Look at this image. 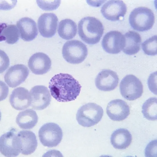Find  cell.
Returning <instances> with one entry per match:
<instances>
[{
    "label": "cell",
    "mask_w": 157,
    "mask_h": 157,
    "mask_svg": "<svg viewBox=\"0 0 157 157\" xmlns=\"http://www.w3.org/2000/svg\"><path fill=\"white\" fill-rule=\"evenodd\" d=\"M49 87L52 96L57 101L67 102L77 98L81 86L71 75L61 73L51 78Z\"/></svg>",
    "instance_id": "cell-1"
},
{
    "label": "cell",
    "mask_w": 157,
    "mask_h": 157,
    "mask_svg": "<svg viewBox=\"0 0 157 157\" xmlns=\"http://www.w3.org/2000/svg\"><path fill=\"white\" fill-rule=\"evenodd\" d=\"M78 34L80 39L89 45L98 43L104 32L103 25L98 19L86 17L80 20L78 24Z\"/></svg>",
    "instance_id": "cell-2"
},
{
    "label": "cell",
    "mask_w": 157,
    "mask_h": 157,
    "mask_svg": "<svg viewBox=\"0 0 157 157\" xmlns=\"http://www.w3.org/2000/svg\"><path fill=\"white\" fill-rule=\"evenodd\" d=\"M103 112V108L100 105L94 103H88L79 108L76 114V118L80 125L89 127L100 121Z\"/></svg>",
    "instance_id": "cell-3"
},
{
    "label": "cell",
    "mask_w": 157,
    "mask_h": 157,
    "mask_svg": "<svg viewBox=\"0 0 157 157\" xmlns=\"http://www.w3.org/2000/svg\"><path fill=\"white\" fill-rule=\"evenodd\" d=\"M129 22L132 27L139 31H144L151 29L155 21L152 11L144 7H140L134 9L129 16Z\"/></svg>",
    "instance_id": "cell-4"
},
{
    "label": "cell",
    "mask_w": 157,
    "mask_h": 157,
    "mask_svg": "<svg viewBox=\"0 0 157 157\" xmlns=\"http://www.w3.org/2000/svg\"><path fill=\"white\" fill-rule=\"evenodd\" d=\"M64 59L67 62L78 64L83 62L88 55L86 46L81 41L73 40L67 41L62 49Z\"/></svg>",
    "instance_id": "cell-5"
},
{
    "label": "cell",
    "mask_w": 157,
    "mask_h": 157,
    "mask_svg": "<svg viewBox=\"0 0 157 157\" xmlns=\"http://www.w3.org/2000/svg\"><path fill=\"white\" fill-rule=\"evenodd\" d=\"M38 135L41 144L44 146L52 148L57 146L63 137L62 130L57 124L48 122L40 128Z\"/></svg>",
    "instance_id": "cell-6"
},
{
    "label": "cell",
    "mask_w": 157,
    "mask_h": 157,
    "mask_svg": "<svg viewBox=\"0 0 157 157\" xmlns=\"http://www.w3.org/2000/svg\"><path fill=\"white\" fill-rule=\"evenodd\" d=\"M119 87L122 96L130 101L139 98L143 92V85L142 82L133 75H128L123 78L120 82Z\"/></svg>",
    "instance_id": "cell-7"
},
{
    "label": "cell",
    "mask_w": 157,
    "mask_h": 157,
    "mask_svg": "<svg viewBox=\"0 0 157 157\" xmlns=\"http://www.w3.org/2000/svg\"><path fill=\"white\" fill-rule=\"evenodd\" d=\"M18 132L14 128L3 134L0 137L1 153L8 157H16L21 153V147Z\"/></svg>",
    "instance_id": "cell-8"
},
{
    "label": "cell",
    "mask_w": 157,
    "mask_h": 157,
    "mask_svg": "<svg viewBox=\"0 0 157 157\" xmlns=\"http://www.w3.org/2000/svg\"><path fill=\"white\" fill-rule=\"evenodd\" d=\"M31 97V106L33 109L42 110L50 104L51 97L48 88L43 85H36L30 90Z\"/></svg>",
    "instance_id": "cell-9"
},
{
    "label": "cell",
    "mask_w": 157,
    "mask_h": 157,
    "mask_svg": "<svg viewBox=\"0 0 157 157\" xmlns=\"http://www.w3.org/2000/svg\"><path fill=\"white\" fill-rule=\"evenodd\" d=\"M127 7L122 0H109L102 7L101 12L103 17L107 20L115 21L119 20L126 14Z\"/></svg>",
    "instance_id": "cell-10"
},
{
    "label": "cell",
    "mask_w": 157,
    "mask_h": 157,
    "mask_svg": "<svg viewBox=\"0 0 157 157\" xmlns=\"http://www.w3.org/2000/svg\"><path fill=\"white\" fill-rule=\"evenodd\" d=\"M29 73V70L25 65H15L7 70L4 76V80L9 87L15 88L23 83Z\"/></svg>",
    "instance_id": "cell-11"
},
{
    "label": "cell",
    "mask_w": 157,
    "mask_h": 157,
    "mask_svg": "<svg viewBox=\"0 0 157 157\" xmlns=\"http://www.w3.org/2000/svg\"><path fill=\"white\" fill-rule=\"evenodd\" d=\"M124 35L118 31H112L104 36L102 41L103 49L110 54H117L122 50L124 43Z\"/></svg>",
    "instance_id": "cell-12"
},
{
    "label": "cell",
    "mask_w": 157,
    "mask_h": 157,
    "mask_svg": "<svg viewBox=\"0 0 157 157\" xmlns=\"http://www.w3.org/2000/svg\"><path fill=\"white\" fill-rule=\"evenodd\" d=\"M119 78L117 73L109 69H104L100 71L96 76L95 84L99 90L108 91L114 90L117 86Z\"/></svg>",
    "instance_id": "cell-13"
},
{
    "label": "cell",
    "mask_w": 157,
    "mask_h": 157,
    "mask_svg": "<svg viewBox=\"0 0 157 157\" xmlns=\"http://www.w3.org/2000/svg\"><path fill=\"white\" fill-rule=\"evenodd\" d=\"M58 19L53 13L42 14L38 20V27L41 35L45 38H51L56 33Z\"/></svg>",
    "instance_id": "cell-14"
},
{
    "label": "cell",
    "mask_w": 157,
    "mask_h": 157,
    "mask_svg": "<svg viewBox=\"0 0 157 157\" xmlns=\"http://www.w3.org/2000/svg\"><path fill=\"white\" fill-rule=\"evenodd\" d=\"M28 65L32 73L37 75H42L49 71L51 62L47 55L40 52L34 53L30 57Z\"/></svg>",
    "instance_id": "cell-15"
},
{
    "label": "cell",
    "mask_w": 157,
    "mask_h": 157,
    "mask_svg": "<svg viewBox=\"0 0 157 157\" xmlns=\"http://www.w3.org/2000/svg\"><path fill=\"white\" fill-rule=\"evenodd\" d=\"M106 112L111 120L121 121L126 119L130 114L129 105L124 101L120 99L112 100L107 104Z\"/></svg>",
    "instance_id": "cell-16"
},
{
    "label": "cell",
    "mask_w": 157,
    "mask_h": 157,
    "mask_svg": "<svg viewBox=\"0 0 157 157\" xmlns=\"http://www.w3.org/2000/svg\"><path fill=\"white\" fill-rule=\"evenodd\" d=\"M9 101L14 109L17 110H24L31 106V100L30 92L25 88H17L12 91Z\"/></svg>",
    "instance_id": "cell-17"
},
{
    "label": "cell",
    "mask_w": 157,
    "mask_h": 157,
    "mask_svg": "<svg viewBox=\"0 0 157 157\" xmlns=\"http://www.w3.org/2000/svg\"><path fill=\"white\" fill-rule=\"evenodd\" d=\"M16 25L20 37L24 41H31L35 39L38 34L36 23L31 18L23 17L17 22Z\"/></svg>",
    "instance_id": "cell-18"
},
{
    "label": "cell",
    "mask_w": 157,
    "mask_h": 157,
    "mask_svg": "<svg viewBox=\"0 0 157 157\" xmlns=\"http://www.w3.org/2000/svg\"><path fill=\"white\" fill-rule=\"evenodd\" d=\"M21 147V153L28 155L33 153L37 146L35 133L30 130H22L18 133Z\"/></svg>",
    "instance_id": "cell-19"
},
{
    "label": "cell",
    "mask_w": 157,
    "mask_h": 157,
    "mask_svg": "<svg viewBox=\"0 0 157 157\" xmlns=\"http://www.w3.org/2000/svg\"><path fill=\"white\" fill-rule=\"evenodd\" d=\"M124 41L122 50L126 54L132 55L136 54L140 50L141 39L138 33L130 31L124 35Z\"/></svg>",
    "instance_id": "cell-20"
},
{
    "label": "cell",
    "mask_w": 157,
    "mask_h": 157,
    "mask_svg": "<svg viewBox=\"0 0 157 157\" xmlns=\"http://www.w3.org/2000/svg\"><path fill=\"white\" fill-rule=\"evenodd\" d=\"M111 143L117 149H124L130 146L132 141L130 132L125 128H119L114 131L110 137Z\"/></svg>",
    "instance_id": "cell-21"
},
{
    "label": "cell",
    "mask_w": 157,
    "mask_h": 157,
    "mask_svg": "<svg viewBox=\"0 0 157 157\" xmlns=\"http://www.w3.org/2000/svg\"><path fill=\"white\" fill-rule=\"evenodd\" d=\"M38 117L36 112L28 109L19 112L16 118V122L19 127L24 129L33 128L38 121Z\"/></svg>",
    "instance_id": "cell-22"
},
{
    "label": "cell",
    "mask_w": 157,
    "mask_h": 157,
    "mask_svg": "<svg viewBox=\"0 0 157 157\" xmlns=\"http://www.w3.org/2000/svg\"><path fill=\"white\" fill-rule=\"evenodd\" d=\"M77 31V26L73 20L66 19L59 22L58 32L60 37L66 40L71 39L76 35Z\"/></svg>",
    "instance_id": "cell-23"
},
{
    "label": "cell",
    "mask_w": 157,
    "mask_h": 157,
    "mask_svg": "<svg viewBox=\"0 0 157 157\" xmlns=\"http://www.w3.org/2000/svg\"><path fill=\"white\" fill-rule=\"evenodd\" d=\"M1 27V40H3L9 44L17 43L19 38L20 33L16 26L14 25L3 24Z\"/></svg>",
    "instance_id": "cell-24"
},
{
    "label": "cell",
    "mask_w": 157,
    "mask_h": 157,
    "mask_svg": "<svg viewBox=\"0 0 157 157\" xmlns=\"http://www.w3.org/2000/svg\"><path fill=\"white\" fill-rule=\"evenodd\" d=\"M157 103V98L152 97L148 99L143 103L142 112L145 118L150 120H156Z\"/></svg>",
    "instance_id": "cell-25"
},
{
    "label": "cell",
    "mask_w": 157,
    "mask_h": 157,
    "mask_svg": "<svg viewBox=\"0 0 157 157\" xmlns=\"http://www.w3.org/2000/svg\"><path fill=\"white\" fill-rule=\"evenodd\" d=\"M157 35H155L147 39L142 45L144 53L148 55H157Z\"/></svg>",
    "instance_id": "cell-26"
},
{
    "label": "cell",
    "mask_w": 157,
    "mask_h": 157,
    "mask_svg": "<svg viewBox=\"0 0 157 157\" xmlns=\"http://www.w3.org/2000/svg\"><path fill=\"white\" fill-rule=\"evenodd\" d=\"M38 6L45 11H51L57 9L59 6L61 1L37 0Z\"/></svg>",
    "instance_id": "cell-27"
},
{
    "label": "cell",
    "mask_w": 157,
    "mask_h": 157,
    "mask_svg": "<svg viewBox=\"0 0 157 157\" xmlns=\"http://www.w3.org/2000/svg\"><path fill=\"white\" fill-rule=\"evenodd\" d=\"M156 140L151 141L147 146L145 150V154L146 156H153V154H154V150L156 148Z\"/></svg>",
    "instance_id": "cell-28"
}]
</instances>
